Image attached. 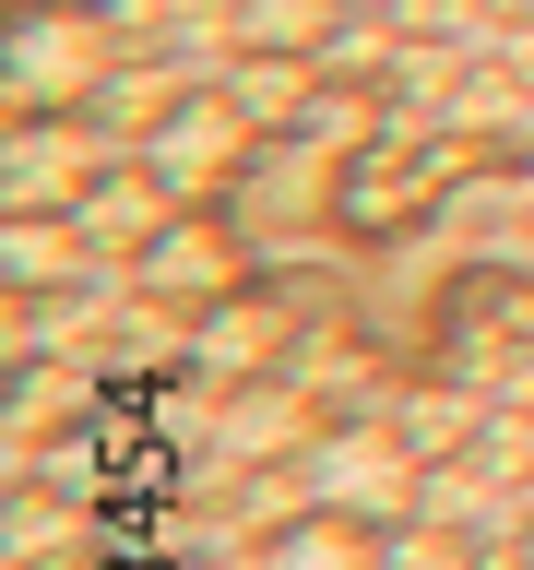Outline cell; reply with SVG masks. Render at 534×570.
<instances>
[{
  "instance_id": "ba28073f",
  "label": "cell",
  "mask_w": 534,
  "mask_h": 570,
  "mask_svg": "<svg viewBox=\"0 0 534 570\" xmlns=\"http://www.w3.org/2000/svg\"><path fill=\"white\" fill-rule=\"evenodd\" d=\"M463 570H534V547H511V534H498V547H475Z\"/></svg>"
},
{
  "instance_id": "3957f363",
  "label": "cell",
  "mask_w": 534,
  "mask_h": 570,
  "mask_svg": "<svg viewBox=\"0 0 534 570\" xmlns=\"http://www.w3.org/2000/svg\"><path fill=\"white\" fill-rule=\"evenodd\" d=\"M333 12H356V0H226V36L261 48V60H309L333 36Z\"/></svg>"
},
{
  "instance_id": "277c9868",
  "label": "cell",
  "mask_w": 534,
  "mask_h": 570,
  "mask_svg": "<svg viewBox=\"0 0 534 570\" xmlns=\"http://www.w3.org/2000/svg\"><path fill=\"white\" fill-rule=\"evenodd\" d=\"M261 570H380V534H356V511H309L297 534L261 547Z\"/></svg>"
},
{
  "instance_id": "8992f818",
  "label": "cell",
  "mask_w": 534,
  "mask_h": 570,
  "mask_svg": "<svg viewBox=\"0 0 534 570\" xmlns=\"http://www.w3.org/2000/svg\"><path fill=\"white\" fill-rule=\"evenodd\" d=\"M71 249H83V214H12V249H0V262H12V285H60L71 274Z\"/></svg>"
},
{
  "instance_id": "5b68a950",
  "label": "cell",
  "mask_w": 534,
  "mask_h": 570,
  "mask_svg": "<svg viewBox=\"0 0 534 570\" xmlns=\"http://www.w3.org/2000/svg\"><path fill=\"white\" fill-rule=\"evenodd\" d=\"M226 155H238V119H214V96H202L167 142H155V178H167V190H190V178H214Z\"/></svg>"
},
{
  "instance_id": "7a4b0ae2",
  "label": "cell",
  "mask_w": 534,
  "mask_h": 570,
  "mask_svg": "<svg viewBox=\"0 0 534 570\" xmlns=\"http://www.w3.org/2000/svg\"><path fill=\"white\" fill-rule=\"evenodd\" d=\"M297 488H309L320 511H404L427 475H416V452H404V440H380V428H345V440H320V452L297 463Z\"/></svg>"
},
{
  "instance_id": "52a82bcc",
  "label": "cell",
  "mask_w": 534,
  "mask_h": 570,
  "mask_svg": "<svg viewBox=\"0 0 534 570\" xmlns=\"http://www.w3.org/2000/svg\"><path fill=\"white\" fill-rule=\"evenodd\" d=\"M463 559H475V547L439 534V523H416V534H392V547H380V570H463Z\"/></svg>"
},
{
  "instance_id": "6da1fadb",
  "label": "cell",
  "mask_w": 534,
  "mask_h": 570,
  "mask_svg": "<svg viewBox=\"0 0 534 570\" xmlns=\"http://www.w3.org/2000/svg\"><path fill=\"white\" fill-rule=\"evenodd\" d=\"M119 60V36L83 12V0H48V12H24L12 24V107H36V119H60L96 71Z\"/></svg>"
}]
</instances>
